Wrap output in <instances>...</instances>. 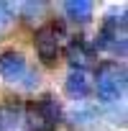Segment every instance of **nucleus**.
Returning a JSON list of instances; mask_svg holds the SVG:
<instances>
[{
  "label": "nucleus",
  "instance_id": "nucleus-1",
  "mask_svg": "<svg viewBox=\"0 0 128 131\" xmlns=\"http://www.w3.org/2000/svg\"><path fill=\"white\" fill-rule=\"evenodd\" d=\"M92 90L103 103H118L125 95V64L120 62H103L95 70Z\"/></svg>",
  "mask_w": 128,
  "mask_h": 131
},
{
  "label": "nucleus",
  "instance_id": "nucleus-2",
  "mask_svg": "<svg viewBox=\"0 0 128 131\" xmlns=\"http://www.w3.org/2000/svg\"><path fill=\"white\" fill-rule=\"evenodd\" d=\"M61 41H64V28L61 23H46L36 31L33 36V46H36V54L44 64H54L59 51H61Z\"/></svg>",
  "mask_w": 128,
  "mask_h": 131
},
{
  "label": "nucleus",
  "instance_id": "nucleus-3",
  "mask_svg": "<svg viewBox=\"0 0 128 131\" xmlns=\"http://www.w3.org/2000/svg\"><path fill=\"white\" fill-rule=\"evenodd\" d=\"M28 75V64H26V57L16 49H8L0 54V77L5 82H23Z\"/></svg>",
  "mask_w": 128,
  "mask_h": 131
},
{
  "label": "nucleus",
  "instance_id": "nucleus-4",
  "mask_svg": "<svg viewBox=\"0 0 128 131\" xmlns=\"http://www.w3.org/2000/svg\"><path fill=\"white\" fill-rule=\"evenodd\" d=\"M31 111H33V116H36V118H39L49 131H54L56 123L61 121V108H59V103H56L54 95H41Z\"/></svg>",
  "mask_w": 128,
  "mask_h": 131
},
{
  "label": "nucleus",
  "instance_id": "nucleus-5",
  "mask_svg": "<svg viewBox=\"0 0 128 131\" xmlns=\"http://www.w3.org/2000/svg\"><path fill=\"white\" fill-rule=\"evenodd\" d=\"M64 90H67L69 98L82 100V98H87L92 93V82H90V77H87L85 70H72L69 77H67V82H64Z\"/></svg>",
  "mask_w": 128,
  "mask_h": 131
},
{
  "label": "nucleus",
  "instance_id": "nucleus-6",
  "mask_svg": "<svg viewBox=\"0 0 128 131\" xmlns=\"http://www.w3.org/2000/svg\"><path fill=\"white\" fill-rule=\"evenodd\" d=\"M61 8H64V16H67L72 23H80V26L90 23L92 21V10H95V5L90 0H67Z\"/></svg>",
  "mask_w": 128,
  "mask_h": 131
},
{
  "label": "nucleus",
  "instance_id": "nucleus-7",
  "mask_svg": "<svg viewBox=\"0 0 128 131\" xmlns=\"http://www.w3.org/2000/svg\"><path fill=\"white\" fill-rule=\"evenodd\" d=\"M92 54H95V51H92V46H90L85 39H72L69 46H67V57H69V62H72V67H77V70H82V64H85Z\"/></svg>",
  "mask_w": 128,
  "mask_h": 131
},
{
  "label": "nucleus",
  "instance_id": "nucleus-8",
  "mask_svg": "<svg viewBox=\"0 0 128 131\" xmlns=\"http://www.w3.org/2000/svg\"><path fill=\"white\" fill-rule=\"evenodd\" d=\"M13 21V5H8V3H0V31H3L8 23Z\"/></svg>",
  "mask_w": 128,
  "mask_h": 131
}]
</instances>
